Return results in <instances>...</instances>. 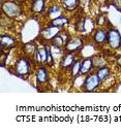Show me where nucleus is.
I'll use <instances>...</instances> for the list:
<instances>
[{
    "label": "nucleus",
    "instance_id": "1",
    "mask_svg": "<svg viewBox=\"0 0 121 134\" xmlns=\"http://www.w3.org/2000/svg\"><path fill=\"white\" fill-rule=\"evenodd\" d=\"M32 71V63L30 60V57L27 55H22L16 59V62L14 64V73L22 79H26V76L30 75Z\"/></svg>",
    "mask_w": 121,
    "mask_h": 134
},
{
    "label": "nucleus",
    "instance_id": "2",
    "mask_svg": "<svg viewBox=\"0 0 121 134\" xmlns=\"http://www.w3.org/2000/svg\"><path fill=\"white\" fill-rule=\"evenodd\" d=\"M1 9L3 16L9 19H16L22 15V7L17 0H3Z\"/></svg>",
    "mask_w": 121,
    "mask_h": 134
},
{
    "label": "nucleus",
    "instance_id": "3",
    "mask_svg": "<svg viewBox=\"0 0 121 134\" xmlns=\"http://www.w3.org/2000/svg\"><path fill=\"white\" fill-rule=\"evenodd\" d=\"M102 81L99 80L98 75L96 74V72H91L86 75V81L84 85V89L83 91L90 93V92H95L98 88H101L102 86Z\"/></svg>",
    "mask_w": 121,
    "mask_h": 134
},
{
    "label": "nucleus",
    "instance_id": "4",
    "mask_svg": "<svg viewBox=\"0 0 121 134\" xmlns=\"http://www.w3.org/2000/svg\"><path fill=\"white\" fill-rule=\"evenodd\" d=\"M109 48L111 50H119L121 48V34L118 29L111 27L108 29V41Z\"/></svg>",
    "mask_w": 121,
    "mask_h": 134
},
{
    "label": "nucleus",
    "instance_id": "5",
    "mask_svg": "<svg viewBox=\"0 0 121 134\" xmlns=\"http://www.w3.org/2000/svg\"><path fill=\"white\" fill-rule=\"evenodd\" d=\"M84 47V38L82 36H71L64 46V51L69 53H77Z\"/></svg>",
    "mask_w": 121,
    "mask_h": 134
},
{
    "label": "nucleus",
    "instance_id": "6",
    "mask_svg": "<svg viewBox=\"0 0 121 134\" xmlns=\"http://www.w3.org/2000/svg\"><path fill=\"white\" fill-rule=\"evenodd\" d=\"M61 29H62V28L50 24L49 26H47L46 28H44V29L40 30V32H39V37H40L44 41L51 42L52 39L55 36H57L58 34L61 33V31H62Z\"/></svg>",
    "mask_w": 121,
    "mask_h": 134
},
{
    "label": "nucleus",
    "instance_id": "7",
    "mask_svg": "<svg viewBox=\"0 0 121 134\" xmlns=\"http://www.w3.org/2000/svg\"><path fill=\"white\" fill-rule=\"evenodd\" d=\"M35 80L39 86H45L50 81V71L46 66H39L35 70Z\"/></svg>",
    "mask_w": 121,
    "mask_h": 134
},
{
    "label": "nucleus",
    "instance_id": "8",
    "mask_svg": "<svg viewBox=\"0 0 121 134\" xmlns=\"http://www.w3.org/2000/svg\"><path fill=\"white\" fill-rule=\"evenodd\" d=\"M92 41L96 46H104L108 41V29L103 27L95 29L92 34Z\"/></svg>",
    "mask_w": 121,
    "mask_h": 134
},
{
    "label": "nucleus",
    "instance_id": "9",
    "mask_svg": "<svg viewBox=\"0 0 121 134\" xmlns=\"http://www.w3.org/2000/svg\"><path fill=\"white\" fill-rule=\"evenodd\" d=\"M77 56H76V53H69L66 52L64 53L62 59L60 60V68L62 70H67L70 69V67L73 65V63L77 61Z\"/></svg>",
    "mask_w": 121,
    "mask_h": 134
},
{
    "label": "nucleus",
    "instance_id": "10",
    "mask_svg": "<svg viewBox=\"0 0 121 134\" xmlns=\"http://www.w3.org/2000/svg\"><path fill=\"white\" fill-rule=\"evenodd\" d=\"M34 61L39 64V65H44L47 64L48 61V52H47V44H43V46H38L36 53L33 56Z\"/></svg>",
    "mask_w": 121,
    "mask_h": 134
},
{
    "label": "nucleus",
    "instance_id": "11",
    "mask_svg": "<svg viewBox=\"0 0 121 134\" xmlns=\"http://www.w3.org/2000/svg\"><path fill=\"white\" fill-rule=\"evenodd\" d=\"M0 43H1V48L2 50L6 49V50H12L15 48V46L17 44V40L14 36H12L10 34L3 33L1 34L0 37Z\"/></svg>",
    "mask_w": 121,
    "mask_h": 134
},
{
    "label": "nucleus",
    "instance_id": "12",
    "mask_svg": "<svg viewBox=\"0 0 121 134\" xmlns=\"http://www.w3.org/2000/svg\"><path fill=\"white\" fill-rule=\"evenodd\" d=\"M94 68H95V65H94L93 56L92 57H84V59L82 60V64H81V74L87 75V74L91 73Z\"/></svg>",
    "mask_w": 121,
    "mask_h": 134
},
{
    "label": "nucleus",
    "instance_id": "13",
    "mask_svg": "<svg viewBox=\"0 0 121 134\" xmlns=\"http://www.w3.org/2000/svg\"><path fill=\"white\" fill-rule=\"evenodd\" d=\"M63 7L61 4H57V3H53L49 6L48 10H47V16L50 19V21L55 19V18L59 17L61 15H63Z\"/></svg>",
    "mask_w": 121,
    "mask_h": 134
},
{
    "label": "nucleus",
    "instance_id": "14",
    "mask_svg": "<svg viewBox=\"0 0 121 134\" xmlns=\"http://www.w3.org/2000/svg\"><path fill=\"white\" fill-rule=\"evenodd\" d=\"M46 0H32L31 2V12L36 15H41L46 10Z\"/></svg>",
    "mask_w": 121,
    "mask_h": 134
},
{
    "label": "nucleus",
    "instance_id": "15",
    "mask_svg": "<svg viewBox=\"0 0 121 134\" xmlns=\"http://www.w3.org/2000/svg\"><path fill=\"white\" fill-rule=\"evenodd\" d=\"M95 72H96V74L98 75V77H99V80L102 81L103 84H104V83L111 77V74H112L111 69H110V67L108 66V65L101 67V68H97Z\"/></svg>",
    "mask_w": 121,
    "mask_h": 134
},
{
    "label": "nucleus",
    "instance_id": "16",
    "mask_svg": "<svg viewBox=\"0 0 121 134\" xmlns=\"http://www.w3.org/2000/svg\"><path fill=\"white\" fill-rule=\"evenodd\" d=\"M69 22H70V20H69V18L67 17V16L61 15V16H59V17L51 20V21H50V24H51V25H54V26H57V27H60V28H63V27L69 25Z\"/></svg>",
    "mask_w": 121,
    "mask_h": 134
},
{
    "label": "nucleus",
    "instance_id": "17",
    "mask_svg": "<svg viewBox=\"0 0 121 134\" xmlns=\"http://www.w3.org/2000/svg\"><path fill=\"white\" fill-rule=\"evenodd\" d=\"M80 0H60V3L63 7L64 10L66 12H72L75 10L79 4H80Z\"/></svg>",
    "mask_w": 121,
    "mask_h": 134
},
{
    "label": "nucleus",
    "instance_id": "18",
    "mask_svg": "<svg viewBox=\"0 0 121 134\" xmlns=\"http://www.w3.org/2000/svg\"><path fill=\"white\" fill-rule=\"evenodd\" d=\"M95 22L91 19L90 17L84 18V28H83V33L82 34H91L95 29Z\"/></svg>",
    "mask_w": 121,
    "mask_h": 134
},
{
    "label": "nucleus",
    "instance_id": "19",
    "mask_svg": "<svg viewBox=\"0 0 121 134\" xmlns=\"http://www.w3.org/2000/svg\"><path fill=\"white\" fill-rule=\"evenodd\" d=\"M38 46L35 43L34 41H29V42H26L23 47V52L25 55H27L28 57H32L35 55L36 50H37Z\"/></svg>",
    "mask_w": 121,
    "mask_h": 134
},
{
    "label": "nucleus",
    "instance_id": "20",
    "mask_svg": "<svg viewBox=\"0 0 121 134\" xmlns=\"http://www.w3.org/2000/svg\"><path fill=\"white\" fill-rule=\"evenodd\" d=\"M86 81V75L84 74H80L78 76H76L75 79H72V87L76 90H83L84 89V85Z\"/></svg>",
    "mask_w": 121,
    "mask_h": 134
},
{
    "label": "nucleus",
    "instance_id": "21",
    "mask_svg": "<svg viewBox=\"0 0 121 134\" xmlns=\"http://www.w3.org/2000/svg\"><path fill=\"white\" fill-rule=\"evenodd\" d=\"M81 64H82V60H77L73 63V65L70 67L69 74H70V77L71 79H75L76 76H78V75L81 74Z\"/></svg>",
    "mask_w": 121,
    "mask_h": 134
},
{
    "label": "nucleus",
    "instance_id": "22",
    "mask_svg": "<svg viewBox=\"0 0 121 134\" xmlns=\"http://www.w3.org/2000/svg\"><path fill=\"white\" fill-rule=\"evenodd\" d=\"M50 44L53 47H58V48H64L65 46V41L62 38V36L60 34H58L57 36H55L52 39V41L50 42Z\"/></svg>",
    "mask_w": 121,
    "mask_h": 134
},
{
    "label": "nucleus",
    "instance_id": "23",
    "mask_svg": "<svg viewBox=\"0 0 121 134\" xmlns=\"http://www.w3.org/2000/svg\"><path fill=\"white\" fill-rule=\"evenodd\" d=\"M93 60H94V65H95L96 69L107 65V60L104 59V57H103V56H98V55L93 56Z\"/></svg>",
    "mask_w": 121,
    "mask_h": 134
},
{
    "label": "nucleus",
    "instance_id": "24",
    "mask_svg": "<svg viewBox=\"0 0 121 134\" xmlns=\"http://www.w3.org/2000/svg\"><path fill=\"white\" fill-rule=\"evenodd\" d=\"M107 21H108L107 16H104V15H99V16L97 17V20H96L95 24H96L98 27H103V26H104V25L107 24Z\"/></svg>",
    "mask_w": 121,
    "mask_h": 134
},
{
    "label": "nucleus",
    "instance_id": "25",
    "mask_svg": "<svg viewBox=\"0 0 121 134\" xmlns=\"http://www.w3.org/2000/svg\"><path fill=\"white\" fill-rule=\"evenodd\" d=\"M113 4L115 5L116 8L121 9V0H113Z\"/></svg>",
    "mask_w": 121,
    "mask_h": 134
},
{
    "label": "nucleus",
    "instance_id": "26",
    "mask_svg": "<svg viewBox=\"0 0 121 134\" xmlns=\"http://www.w3.org/2000/svg\"><path fill=\"white\" fill-rule=\"evenodd\" d=\"M116 62H117V64H118L119 66H121V56L120 57H118V59H117V61H116Z\"/></svg>",
    "mask_w": 121,
    "mask_h": 134
},
{
    "label": "nucleus",
    "instance_id": "27",
    "mask_svg": "<svg viewBox=\"0 0 121 134\" xmlns=\"http://www.w3.org/2000/svg\"><path fill=\"white\" fill-rule=\"evenodd\" d=\"M120 23H121V18H120Z\"/></svg>",
    "mask_w": 121,
    "mask_h": 134
},
{
    "label": "nucleus",
    "instance_id": "28",
    "mask_svg": "<svg viewBox=\"0 0 121 134\" xmlns=\"http://www.w3.org/2000/svg\"><path fill=\"white\" fill-rule=\"evenodd\" d=\"M80 1H82V0H80Z\"/></svg>",
    "mask_w": 121,
    "mask_h": 134
},
{
    "label": "nucleus",
    "instance_id": "29",
    "mask_svg": "<svg viewBox=\"0 0 121 134\" xmlns=\"http://www.w3.org/2000/svg\"><path fill=\"white\" fill-rule=\"evenodd\" d=\"M120 73H121V71H120Z\"/></svg>",
    "mask_w": 121,
    "mask_h": 134
}]
</instances>
